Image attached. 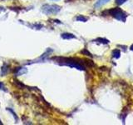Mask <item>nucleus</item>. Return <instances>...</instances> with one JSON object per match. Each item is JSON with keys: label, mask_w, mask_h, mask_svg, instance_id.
Instances as JSON below:
<instances>
[{"label": "nucleus", "mask_w": 133, "mask_h": 125, "mask_svg": "<svg viewBox=\"0 0 133 125\" xmlns=\"http://www.w3.org/2000/svg\"><path fill=\"white\" fill-rule=\"evenodd\" d=\"M61 10V7L57 4H45L42 7V11L47 15H52L58 14Z\"/></svg>", "instance_id": "1"}, {"label": "nucleus", "mask_w": 133, "mask_h": 125, "mask_svg": "<svg viewBox=\"0 0 133 125\" xmlns=\"http://www.w3.org/2000/svg\"><path fill=\"white\" fill-rule=\"evenodd\" d=\"M110 14L112 16H113L114 18H116L118 20H121V21H123L124 22L125 19H126V15L122 12L121 9L118 8H113V9H111L109 11Z\"/></svg>", "instance_id": "2"}, {"label": "nucleus", "mask_w": 133, "mask_h": 125, "mask_svg": "<svg viewBox=\"0 0 133 125\" xmlns=\"http://www.w3.org/2000/svg\"><path fill=\"white\" fill-rule=\"evenodd\" d=\"M27 69L26 68H16L14 70V75L15 76H19L23 73H27Z\"/></svg>", "instance_id": "3"}, {"label": "nucleus", "mask_w": 133, "mask_h": 125, "mask_svg": "<svg viewBox=\"0 0 133 125\" xmlns=\"http://www.w3.org/2000/svg\"><path fill=\"white\" fill-rule=\"evenodd\" d=\"M62 39H76V36L72 33H63L61 34Z\"/></svg>", "instance_id": "4"}, {"label": "nucleus", "mask_w": 133, "mask_h": 125, "mask_svg": "<svg viewBox=\"0 0 133 125\" xmlns=\"http://www.w3.org/2000/svg\"><path fill=\"white\" fill-rule=\"evenodd\" d=\"M9 72V65L8 64H6L5 63L4 65L2 67V69H1V76H4L6 75L7 73Z\"/></svg>", "instance_id": "5"}, {"label": "nucleus", "mask_w": 133, "mask_h": 125, "mask_svg": "<svg viewBox=\"0 0 133 125\" xmlns=\"http://www.w3.org/2000/svg\"><path fill=\"white\" fill-rule=\"evenodd\" d=\"M7 111H9L11 113L13 114V116L14 117V119H15V123H18V115H17V113H15V112L13 110V109H9V108H7Z\"/></svg>", "instance_id": "6"}, {"label": "nucleus", "mask_w": 133, "mask_h": 125, "mask_svg": "<svg viewBox=\"0 0 133 125\" xmlns=\"http://www.w3.org/2000/svg\"><path fill=\"white\" fill-rule=\"evenodd\" d=\"M109 1V0H98V1L96 3V4H95V7H101L102 6L103 4H105L106 3H107V2Z\"/></svg>", "instance_id": "7"}, {"label": "nucleus", "mask_w": 133, "mask_h": 125, "mask_svg": "<svg viewBox=\"0 0 133 125\" xmlns=\"http://www.w3.org/2000/svg\"><path fill=\"white\" fill-rule=\"evenodd\" d=\"M120 54H121V53H120V50H118V49H116V50H114L113 53H112V55L116 58H118L120 57Z\"/></svg>", "instance_id": "8"}, {"label": "nucleus", "mask_w": 133, "mask_h": 125, "mask_svg": "<svg viewBox=\"0 0 133 125\" xmlns=\"http://www.w3.org/2000/svg\"><path fill=\"white\" fill-rule=\"evenodd\" d=\"M76 20L77 21H81V22H86V21L87 20V18H85L84 16H82V15H79V16H77L76 18Z\"/></svg>", "instance_id": "9"}, {"label": "nucleus", "mask_w": 133, "mask_h": 125, "mask_svg": "<svg viewBox=\"0 0 133 125\" xmlns=\"http://www.w3.org/2000/svg\"><path fill=\"white\" fill-rule=\"evenodd\" d=\"M0 89L4 91V92H7V89L6 88V87H5V85L2 82H0Z\"/></svg>", "instance_id": "10"}, {"label": "nucleus", "mask_w": 133, "mask_h": 125, "mask_svg": "<svg viewBox=\"0 0 133 125\" xmlns=\"http://www.w3.org/2000/svg\"><path fill=\"white\" fill-rule=\"evenodd\" d=\"M97 41H100V43H109L108 40H106V39H97Z\"/></svg>", "instance_id": "11"}, {"label": "nucleus", "mask_w": 133, "mask_h": 125, "mask_svg": "<svg viewBox=\"0 0 133 125\" xmlns=\"http://www.w3.org/2000/svg\"><path fill=\"white\" fill-rule=\"evenodd\" d=\"M82 54H87V56H91V54H90V53L88 52V51L87 50V49H84V50H82Z\"/></svg>", "instance_id": "12"}, {"label": "nucleus", "mask_w": 133, "mask_h": 125, "mask_svg": "<svg viewBox=\"0 0 133 125\" xmlns=\"http://www.w3.org/2000/svg\"><path fill=\"white\" fill-rule=\"evenodd\" d=\"M126 1V0H116V3H117L118 5H121V4H122V3H124Z\"/></svg>", "instance_id": "13"}, {"label": "nucleus", "mask_w": 133, "mask_h": 125, "mask_svg": "<svg viewBox=\"0 0 133 125\" xmlns=\"http://www.w3.org/2000/svg\"><path fill=\"white\" fill-rule=\"evenodd\" d=\"M3 10H4V8H3V7H0V13H1L2 11H3Z\"/></svg>", "instance_id": "14"}, {"label": "nucleus", "mask_w": 133, "mask_h": 125, "mask_svg": "<svg viewBox=\"0 0 133 125\" xmlns=\"http://www.w3.org/2000/svg\"><path fill=\"white\" fill-rule=\"evenodd\" d=\"M131 49H132V50H133V45L132 46V48H131Z\"/></svg>", "instance_id": "15"}, {"label": "nucleus", "mask_w": 133, "mask_h": 125, "mask_svg": "<svg viewBox=\"0 0 133 125\" xmlns=\"http://www.w3.org/2000/svg\"><path fill=\"white\" fill-rule=\"evenodd\" d=\"M55 1H57V0H55Z\"/></svg>", "instance_id": "16"}]
</instances>
